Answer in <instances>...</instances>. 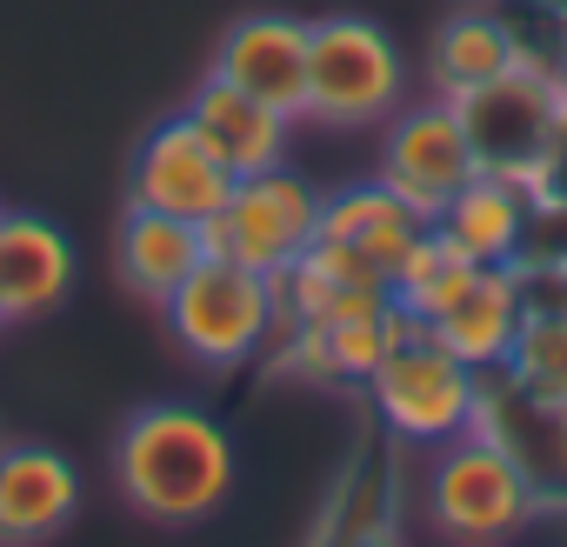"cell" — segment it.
Here are the masks:
<instances>
[{
  "mask_svg": "<svg viewBox=\"0 0 567 547\" xmlns=\"http://www.w3.org/2000/svg\"><path fill=\"white\" fill-rule=\"evenodd\" d=\"M0 328H8V321H0Z\"/></svg>",
  "mask_w": 567,
  "mask_h": 547,
  "instance_id": "obj_23",
  "label": "cell"
},
{
  "mask_svg": "<svg viewBox=\"0 0 567 547\" xmlns=\"http://www.w3.org/2000/svg\"><path fill=\"white\" fill-rule=\"evenodd\" d=\"M81 514V467L41 441H0V540H54Z\"/></svg>",
  "mask_w": 567,
  "mask_h": 547,
  "instance_id": "obj_13",
  "label": "cell"
},
{
  "mask_svg": "<svg viewBox=\"0 0 567 547\" xmlns=\"http://www.w3.org/2000/svg\"><path fill=\"white\" fill-rule=\"evenodd\" d=\"M394 107H408V54L394 34L368 14H328L315 21L308 48V114L321 127H381Z\"/></svg>",
  "mask_w": 567,
  "mask_h": 547,
  "instance_id": "obj_6",
  "label": "cell"
},
{
  "mask_svg": "<svg viewBox=\"0 0 567 547\" xmlns=\"http://www.w3.org/2000/svg\"><path fill=\"white\" fill-rule=\"evenodd\" d=\"M74 240L54 214L34 207H0V321H41L74 288Z\"/></svg>",
  "mask_w": 567,
  "mask_h": 547,
  "instance_id": "obj_11",
  "label": "cell"
},
{
  "mask_svg": "<svg viewBox=\"0 0 567 547\" xmlns=\"http://www.w3.org/2000/svg\"><path fill=\"white\" fill-rule=\"evenodd\" d=\"M421 507L441 540H514L540 514V481L501 434L467 427L421 454Z\"/></svg>",
  "mask_w": 567,
  "mask_h": 547,
  "instance_id": "obj_2",
  "label": "cell"
},
{
  "mask_svg": "<svg viewBox=\"0 0 567 547\" xmlns=\"http://www.w3.org/2000/svg\"><path fill=\"white\" fill-rule=\"evenodd\" d=\"M234 167L214 154V141L187 121L167 114L141 134L134 161H127V207H154V214H181V220H214L220 200L234 194Z\"/></svg>",
  "mask_w": 567,
  "mask_h": 547,
  "instance_id": "obj_9",
  "label": "cell"
},
{
  "mask_svg": "<svg viewBox=\"0 0 567 547\" xmlns=\"http://www.w3.org/2000/svg\"><path fill=\"white\" fill-rule=\"evenodd\" d=\"M534 207H540L534 187H520V180H507V174H474V180L434 214V227H441L467 260H481V267H514V260H527Z\"/></svg>",
  "mask_w": 567,
  "mask_h": 547,
  "instance_id": "obj_14",
  "label": "cell"
},
{
  "mask_svg": "<svg viewBox=\"0 0 567 547\" xmlns=\"http://www.w3.org/2000/svg\"><path fill=\"white\" fill-rule=\"evenodd\" d=\"M114 487L154 527H200L234 494V441L207 407L147 401L114 434Z\"/></svg>",
  "mask_w": 567,
  "mask_h": 547,
  "instance_id": "obj_1",
  "label": "cell"
},
{
  "mask_svg": "<svg viewBox=\"0 0 567 547\" xmlns=\"http://www.w3.org/2000/svg\"><path fill=\"white\" fill-rule=\"evenodd\" d=\"M527 308H534V301H527L520 260H514V267H474V281H467L434 321H421V334H434V341H441L447 354H461L467 368L501 374V361H507V348H514Z\"/></svg>",
  "mask_w": 567,
  "mask_h": 547,
  "instance_id": "obj_12",
  "label": "cell"
},
{
  "mask_svg": "<svg viewBox=\"0 0 567 547\" xmlns=\"http://www.w3.org/2000/svg\"><path fill=\"white\" fill-rule=\"evenodd\" d=\"M520 61H527V48H520V34H514L501 14H487V8H461V14H447V21L434 28V48H427V87H434L441 101H461V94L501 81V74L520 68Z\"/></svg>",
  "mask_w": 567,
  "mask_h": 547,
  "instance_id": "obj_18",
  "label": "cell"
},
{
  "mask_svg": "<svg viewBox=\"0 0 567 547\" xmlns=\"http://www.w3.org/2000/svg\"><path fill=\"white\" fill-rule=\"evenodd\" d=\"M427 227H434V220H421V214H414L388 180H354V187H341V194H328V200H321V240H334V247L361 254L388 288H394L401 260L414 254V240H421Z\"/></svg>",
  "mask_w": 567,
  "mask_h": 547,
  "instance_id": "obj_15",
  "label": "cell"
},
{
  "mask_svg": "<svg viewBox=\"0 0 567 547\" xmlns=\"http://www.w3.org/2000/svg\"><path fill=\"white\" fill-rule=\"evenodd\" d=\"M554 74H560V87H567V48H560V68H554Z\"/></svg>",
  "mask_w": 567,
  "mask_h": 547,
  "instance_id": "obj_22",
  "label": "cell"
},
{
  "mask_svg": "<svg viewBox=\"0 0 567 547\" xmlns=\"http://www.w3.org/2000/svg\"><path fill=\"white\" fill-rule=\"evenodd\" d=\"M361 394H368L374 421L388 427V441L427 454V447H441V441H454V434H467V427L481 421L487 374L467 368L461 354H447L434 334L414 328V334L374 368V381H368Z\"/></svg>",
  "mask_w": 567,
  "mask_h": 547,
  "instance_id": "obj_5",
  "label": "cell"
},
{
  "mask_svg": "<svg viewBox=\"0 0 567 547\" xmlns=\"http://www.w3.org/2000/svg\"><path fill=\"white\" fill-rule=\"evenodd\" d=\"M161 321L174 348L214 374H234L260 361L280 334V281L260 267H240L227 254H207L187 281L161 301Z\"/></svg>",
  "mask_w": 567,
  "mask_h": 547,
  "instance_id": "obj_3",
  "label": "cell"
},
{
  "mask_svg": "<svg viewBox=\"0 0 567 547\" xmlns=\"http://www.w3.org/2000/svg\"><path fill=\"white\" fill-rule=\"evenodd\" d=\"M308 48H315V21H295V14H240L220 48H214V68L220 81H234L240 94L280 107V114H308Z\"/></svg>",
  "mask_w": 567,
  "mask_h": 547,
  "instance_id": "obj_10",
  "label": "cell"
},
{
  "mask_svg": "<svg viewBox=\"0 0 567 547\" xmlns=\"http://www.w3.org/2000/svg\"><path fill=\"white\" fill-rule=\"evenodd\" d=\"M421 321L401 308V301H388V308H374V314H354V321H334V328H321V341H328V374H334V388H368L374 381V368L414 334Z\"/></svg>",
  "mask_w": 567,
  "mask_h": 547,
  "instance_id": "obj_20",
  "label": "cell"
},
{
  "mask_svg": "<svg viewBox=\"0 0 567 547\" xmlns=\"http://www.w3.org/2000/svg\"><path fill=\"white\" fill-rule=\"evenodd\" d=\"M481 174L474 161V141L461 127V107L454 101H408L381 121V154H374V180H388L421 220H434L467 180Z\"/></svg>",
  "mask_w": 567,
  "mask_h": 547,
  "instance_id": "obj_8",
  "label": "cell"
},
{
  "mask_svg": "<svg viewBox=\"0 0 567 547\" xmlns=\"http://www.w3.org/2000/svg\"><path fill=\"white\" fill-rule=\"evenodd\" d=\"M454 107H461V127L474 141L481 174H507V180L540 194V180H547V167H554V154L567 141V87H560V74L527 54L520 68H507L501 81L461 94Z\"/></svg>",
  "mask_w": 567,
  "mask_h": 547,
  "instance_id": "obj_4",
  "label": "cell"
},
{
  "mask_svg": "<svg viewBox=\"0 0 567 547\" xmlns=\"http://www.w3.org/2000/svg\"><path fill=\"white\" fill-rule=\"evenodd\" d=\"M181 114L214 141V154H220L234 174L280 167V161H288V141H295V114H280V107H267V101L240 94V87H234V81H220V74H207V81L187 94V107H181Z\"/></svg>",
  "mask_w": 567,
  "mask_h": 547,
  "instance_id": "obj_16",
  "label": "cell"
},
{
  "mask_svg": "<svg viewBox=\"0 0 567 547\" xmlns=\"http://www.w3.org/2000/svg\"><path fill=\"white\" fill-rule=\"evenodd\" d=\"M474 267H481V260H467L441 227H427V234L414 240V254L401 260V274H394V301H401L414 321H434V314L474 281Z\"/></svg>",
  "mask_w": 567,
  "mask_h": 547,
  "instance_id": "obj_21",
  "label": "cell"
},
{
  "mask_svg": "<svg viewBox=\"0 0 567 547\" xmlns=\"http://www.w3.org/2000/svg\"><path fill=\"white\" fill-rule=\"evenodd\" d=\"M501 381L534 401V407H560L567 414V308L560 301H540L527 308L507 361H501Z\"/></svg>",
  "mask_w": 567,
  "mask_h": 547,
  "instance_id": "obj_19",
  "label": "cell"
},
{
  "mask_svg": "<svg viewBox=\"0 0 567 547\" xmlns=\"http://www.w3.org/2000/svg\"><path fill=\"white\" fill-rule=\"evenodd\" d=\"M321 187L301 174V167H260V174H240L234 180V194L220 200V214L214 220H200V234H207V254H227V260H240V267H260V274H288L308 247H315V234H321Z\"/></svg>",
  "mask_w": 567,
  "mask_h": 547,
  "instance_id": "obj_7",
  "label": "cell"
},
{
  "mask_svg": "<svg viewBox=\"0 0 567 547\" xmlns=\"http://www.w3.org/2000/svg\"><path fill=\"white\" fill-rule=\"evenodd\" d=\"M200 260H207L200 220L154 214V207H127L121 227H114V274L127 281V295H141L147 308H161Z\"/></svg>",
  "mask_w": 567,
  "mask_h": 547,
  "instance_id": "obj_17",
  "label": "cell"
}]
</instances>
